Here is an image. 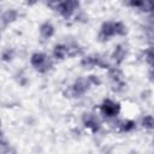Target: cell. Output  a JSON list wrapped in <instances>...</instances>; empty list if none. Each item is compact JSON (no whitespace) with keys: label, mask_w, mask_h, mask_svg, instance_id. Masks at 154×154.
<instances>
[{"label":"cell","mask_w":154,"mask_h":154,"mask_svg":"<svg viewBox=\"0 0 154 154\" xmlns=\"http://www.w3.org/2000/svg\"><path fill=\"white\" fill-rule=\"evenodd\" d=\"M129 32L128 25L122 20H106L97 31V40L101 43L111 41L113 37H124Z\"/></svg>","instance_id":"6da1fadb"},{"label":"cell","mask_w":154,"mask_h":154,"mask_svg":"<svg viewBox=\"0 0 154 154\" xmlns=\"http://www.w3.org/2000/svg\"><path fill=\"white\" fill-rule=\"evenodd\" d=\"M46 6L59 14L63 19L69 20L73 18L75 13L81 7L79 0H46Z\"/></svg>","instance_id":"7a4b0ae2"},{"label":"cell","mask_w":154,"mask_h":154,"mask_svg":"<svg viewBox=\"0 0 154 154\" xmlns=\"http://www.w3.org/2000/svg\"><path fill=\"white\" fill-rule=\"evenodd\" d=\"M29 63H30V66L36 72H38L41 75L48 73L54 67L53 57L42 51H36V52L31 53V55L29 58Z\"/></svg>","instance_id":"3957f363"},{"label":"cell","mask_w":154,"mask_h":154,"mask_svg":"<svg viewBox=\"0 0 154 154\" xmlns=\"http://www.w3.org/2000/svg\"><path fill=\"white\" fill-rule=\"evenodd\" d=\"M79 65L83 70H93V69H101V70H107L111 65L112 61L109 58H106L103 54L100 53H89L82 55L79 60Z\"/></svg>","instance_id":"277c9868"},{"label":"cell","mask_w":154,"mask_h":154,"mask_svg":"<svg viewBox=\"0 0 154 154\" xmlns=\"http://www.w3.org/2000/svg\"><path fill=\"white\" fill-rule=\"evenodd\" d=\"M106 71H107V78L111 83V90L114 94H123L128 88V83L125 81L122 67L112 64Z\"/></svg>","instance_id":"5b68a950"},{"label":"cell","mask_w":154,"mask_h":154,"mask_svg":"<svg viewBox=\"0 0 154 154\" xmlns=\"http://www.w3.org/2000/svg\"><path fill=\"white\" fill-rule=\"evenodd\" d=\"M91 89V85L87 77H77L64 90V95L69 99H82Z\"/></svg>","instance_id":"8992f818"},{"label":"cell","mask_w":154,"mask_h":154,"mask_svg":"<svg viewBox=\"0 0 154 154\" xmlns=\"http://www.w3.org/2000/svg\"><path fill=\"white\" fill-rule=\"evenodd\" d=\"M122 112V103L112 97H105L100 103H99V113L101 118L106 120H113L119 117Z\"/></svg>","instance_id":"52a82bcc"},{"label":"cell","mask_w":154,"mask_h":154,"mask_svg":"<svg viewBox=\"0 0 154 154\" xmlns=\"http://www.w3.org/2000/svg\"><path fill=\"white\" fill-rule=\"evenodd\" d=\"M81 123L85 130L96 135L102 129V120L99 114L93 111H84L81 116Z\"/></svg>","instance_id":"ba28073f"},{"label":"cell","mask_w":154,"mask_h":154,"mask_svg":"<svg viewBox=\"0 0 154 154\" xmlns=\"http://www.w3.org/2000/svg\"><path fill=\"white\" fill-rule=\"evenodd\" d=\"M128 57H129V47L125 43H117L109 54V59L112 64L118 66H122L126 61Z\"/></svg>","instance_id":"9c48e42d"},{"label":"cell","mask_w":154,"mask_h":154,"mask_svg":"<svg viewBox=\"0 0 154 154\" xmlns=\"http://www.w3.org/2000/svg\"><path fill=\"white\" fill-rule=\"evenodd\" d=\"M111 122H112L114 130H117L120 134H131L137 128V123L134 119H129V118H125V119L116 118Z\"/></svg>","instance_id":"30bf717a"},{"label":"cell","mask_w":154,"mask_h":154,"mask_svg":"<svg viewBox=\"0 0 154 154\" xmlns=\"http://www.w3.org/2000/svg\"><path fill=\"white\" fill-rule=\"evenodd\" d=\"M20 17V13L17 8L14 7H7L6 10L2 11L1 13V28L5 30L6 28H8L10 25H12L13 23H16Z\"/></svg>","instance_id":"8fae6325"},{"label":"cell","mask_w":154,"mask_h":154,"mask_svg":"<svg viewBox=\"0 0 154 154\" xmlns=\"http://www.w3.org/2000/svg\"><path fill=\"white\" fill-rule=\"evenodd\" d=\"M52 57L57 61H63V60L70 58V52H69V47H67L66 42L55 43L52 48Z\"/></svg>","instance_id":"7c38bea8"},{"label":"cell","mask_w":154,"mask_h":154,"mask_svg":"<svg viewBox=\"0 0 154 154\" xmlns=\"http://www.w3.org/2000/svg\"><path fill=\"white\" fill-rule=\"evenodd\" d=\"M38 35L43 41H48L51 40L54 35H55V26L52 22L49 20H45L40 24L38 26Z\"/></svg>","instance_id":"4fadbf2b"},{"label":"cell","mask_w":154,"mask_h":154,"mask_svg":"<svg viewBox=\"0 0 154 154\" xmlns=\"http://www.w3.org/2000/svg\"><path fill=\"white\" fill-rule=\"evenodd\" d=\"M140 126L144 129L146 131H153L154 130V114H150V113L143 114L140 119Z\"/></svg>","instance_id":"5bb4252c"},{"label":"cell","mask_w":154,"mask_h":154,"mask_svg":"<svg viewBox=\"0 0 154 154\" xmlns=\"http://www.w3.org/2000/svg\"><path fill=\"white\" fill-rule=\"evenodd\" d=\"M66 45L69 47L70 58H73V57H77V55H82L83 54V47L79 45L78 41H76V40H69V41H66Z\"/></svg>","instance_id":"9a60e30c"},{"label":"cell","mask_w":154,"mask_h":154,"mask_svg":"<svg viewBox=\"0 0 154 154\" xmlns=\"http://www.w3.org/2000/svg\"><path fill=\"white\" fill-rule=\"evenodd\" d=\"M16 58V49L13 47H4L2 48V52H1V59L4 63L8 64V63H12L13 59Z\"/></svg>","instance_id":"2e32d148"},{"label":"cell","mask_w":154,"mask_h":154,"mask_svg":"<svg viewBox=\"0 0 154 154\" xmlns=\"http://www.w3.org/2000/svg\"><path fill=\"white\" fill-rule=\"evenodd\" d=\"M143 60L148 66H154V46H148L143 51Z\"/></svg>","instance_id":"e0dca14e"},{"label":"cell","mask_w":154,"mask_h":154,"mask_svg":"<svg viewBox=\"0 0 154 154\" xmlns=\"http://www.w3.org/2000/svg\"><path fill=\"white\" fill-rule=\"evenodd\" d=\"M73 20H75L76 23H78V24H85V23L89 22V14H88L84 10H81V8H79V10L75 13Z\"/></svg>","instance_id":"ac0fdd59"},{"label":"cell","mask_w":154,"mask_h":154,"mask_svg":"<svg viewBox=\"0 0 154 154\" xmlns=\"http://www.w3.org/2000/svg\"><path fill=\"white\" fill-rule=\"evenodd\" d=\"M14 79H16V82H17L20 87H26L28 83H29V78H28L26 73H25L24 71H22V70L17 71V73L14 75Z\"/></svg>","instance_id":"d6986e66"},{"label":"cell","mask_w":154,"mask_h":154,"mask_svg":"<svg viewBox=\"0 0 154 154\" xmlns=\"http://www.w3.org/2000/svg\"><path fill=\"white\" fill-rule=\"evenodd\" d=\"M140 11L142 13H146L147 16L154 12V0H143L142 6L140 7Z\"/></svg>","instance_id":"ffe728a7"},{"label":"cell","mask_w":154,"mask_h":154,"mask_svg":"<svg viewBox=\"0 0 154 154\" xmlns=\"http://www.w3.org/2000/svg\"><path fill=\"white\" fill-rule=\"evenodd\" d=\"M87 78H88V81H89L91 88H97V87H100V85L102 84L101 77H100L99 75H96V73H90V75L87 76Z\"/></svg>","instance_id":"44dd1931"},{"label":"cell","mask_w":154,"mask_h":154,"mask_svg":"<svg viewBox=\"0 0 154 154\" xmlns=\"http://www.w3.org/2000/svg\"><path fill=\"white\" fill-rule=\"evenodd\" d=\"M143 0H123V4L130 8H136L140 10V7L142 6Z\"/></svg>","instance_id":"7402d4cb"},{"label":"cell","mask_w":154,"mask_h":154,"mask_svg":"<svg viewBox=\"0 0 154 154\" xmlns=\"http://www.w3.org/2000/svg\"><path fill=\"white\" fill-rule=\"evenodd\" d=\"M147 78L150 83H154V66H148L147 70Z\"/></svg>","instance_id":"603a6c76"},{"label":"cell","mask_w":154,"mask_h":154,"mask_svg":"<svg viewBox=\"0 0 154 154\" xmlns=\"http://www.w3.org/2000/svg\"><path fill=\"white\" fill-rule=\"evenodd\" d=\"M24 1V4L26 5V6H29V7H32V6H35L40 0H23Z\"/></svg>","instance_id":"cb8c5ba5"},{"label":"cell","mask_w":154,"mask_h":154,"mask_svg":"<svg viewBox=\"0 0 154 154\" xmlns=\"http://www.w3.org/2000/svg\"><path fill=\"white\" fill-rule=\"evenodd\" d=\"M147 19L154 23V12H153V13H150V14H148V17H147Z\"/></svg>","instance_id":"d4e9b609"},{"label":"cell","mask_w":154,"mask_h":154,"mask_svg":"<svg viewBox=\"0 0 154 154\" xmlns=\"http://www.w3.org/2000/svg\"><path fill=\"white\" fill-rule=\"evenodd\" d=\"M153 146H154V138H153Z\"/></svg>","instance_id":"484cf974"},{"label":"cell","mask_w":154,"mask_h":154,"mask_svg":"<svg viewBox=\"0 0 154 154\" xmlns=\"http://www.w3.org/2000/svg\"><path fill=\"white\" fill-rule=\"evenodd\" d=\"M2 1H4V0H2Z\"/></svg>","instance_id":"4316f807"}]
</instances>
